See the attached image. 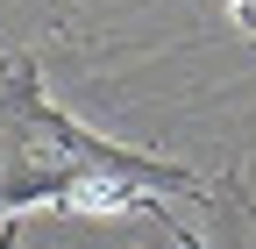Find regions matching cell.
<instances>
[{"mask_svg": "<svg viewBox=\"0 0 256 249\" xmlns=\"http://www.w3.org/2000/svg\"><path fill=\"white\" fill-rule=\"evenodd\" d=\"M150 185L200 192V178L164 157H136L78 121H64L43 100L36 64H14L0 92V214L14 206H64V214H136L150 206Z\"/></svg>", "mask_w": 256, "mask_h": 249, "instance_id": "1", "label": "cell"}, {"mask_svg": "<svg viewBox=\"0 0 256 249\" xmlns=\"http://www.w3.org/2000/svg\"><path fill=\"white\" fill-rule=\"evenodd\" d=\"M235 28H256V0H235Z\"/></svg>", "mask_w": 256, "mask_h": 249, "instance_id": "2", "label": "cell"}]
</instances>
